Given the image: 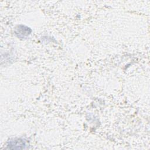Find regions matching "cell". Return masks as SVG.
Wrapping results in <instances>:
<instances>
[{"label":"cell","instance_id":"cell-1","mask_svg":"<svg viewBox=\"0 0 150 150\" xmlns=\"http://www.w3.org/2000/svg\"><path fill=\"white\" fill-rule=\"evenodd\" d=\"M9 147L13 146L12 148L14 149H22L25 148V146H26V144L24 141L20 139H14L13 141H10V143L9 144Z\"/></svg>","mask_w":150,"mask_h":150}]
</instances>
